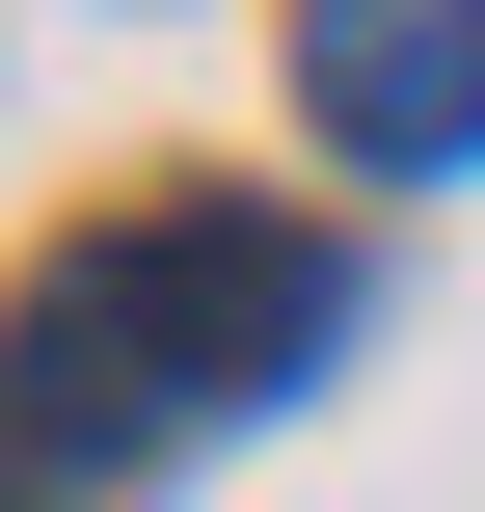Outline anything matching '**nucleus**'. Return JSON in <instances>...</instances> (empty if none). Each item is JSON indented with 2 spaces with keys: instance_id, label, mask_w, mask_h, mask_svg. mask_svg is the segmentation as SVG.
<instances>
[{
  "instance_id": "obj_1",
  "label": "nucleus",
  "mask_w": 485,
  "mask_h": 512,
  "mask_svg": "<svg viewBox=\"0 0 485 512\" xmlns=\"http://www.w3.org/2000/svg\"><path fill=\"white\" fill-rule=\"evenodd\" d=\"M324 324H351V270H324L297 216L189 189V216H108L81 270H27V324H0V432L135 459V432H216V405H297Z\"/></svg>"
},
{
  "instance_id": "obj_2",
  "label": "nucleus",
  "mask_w": 485,
  "mask_h": 512,
  "mask_svg": "<svg viewBox=\"0 0 485 512\" xmlns=\"http://www.w3.org/2000/svg\"><path fill=\"white\" fill-rule=\"evenodd\" d=\"M297 108H324V162L459 189L485 162V0H297Z\"/></svg>"
},
{
  "instance_id": "obj_3",
  "label": "nucleus",
  "mask_w": 485,
  "mask_h": 512,
  "mask_svg": "<svg viewBox=\"0 0 485 512\" xmlns=\"http://www.w3.org/2000/svg\"><path fill=\"white\" fill-rule=\"evenodd\" d=\"M0 512H81V459H54V432H0Z\"/></svg>"
}]
</instances>
